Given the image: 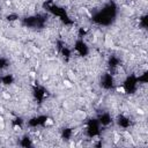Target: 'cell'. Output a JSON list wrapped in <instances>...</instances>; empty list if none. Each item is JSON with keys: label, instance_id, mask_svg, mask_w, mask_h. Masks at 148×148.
<instances>
[{"label": "cell", "instance_id": "cell-1", "mask_svg": "<svg viewBox=\"0 0 148 148\" xmlns=\"http://www.w3.org/2000/svg\"><path fill=\"white\" fill-rule=\"evenodd\" d=\"M99 123L97 119H90L88 121V125H87V134L88 136L92 138V136H96L99 134Z\"/></svg>", "mask_w": 148, "mask_h": 148}, {"label": "cell", "instance_id": "cell-12", "mask_svg": "<svg viewBox=\"0 0 148 148\" xmlns=\"http://www.w3.org/2000/svg\"><path fill=\"white\" fill-rule=\"evenodd\" d=\"M7 18H8L9 21H14V20H16V18H17V16H16V15H8V16H7Z\"/></svg>", "mask_w": 148, "mask_h": 148}, {"label": "cell", "instance_id": "cell-11", "mask_svg": "<svg viewBox=\"0 0 148 148\" xmlns=\"http://www.w3.org/2000/svg\"><path fill=\"white\" fill-rule=\"evenodd\" d=\"M21 146H23V147H29V146H31L30 139H29L28 136H24V138L22 139V141H21Z\"/></svg>", "mask_w": 148, "mask_h": 148}, {"label": "cell", "instance_id": "cell-10", "mask_svg": "<svg viewBox=\"0 0 148 148\" xmlns=\"http://www.w3.org/2000/svg\"><path fill=\"white\" fill-rule=\"evenodd\" d=\"M72 136V131L69 128H64L62 130V138L65 139H69Z\"/></svg>", "mask_w": 148, "mask_h": 148}, {"label": "cell", "instance_id": "cell-7", "mask_svg": "<svg viewBox=\"0 0 148 148\" xmlns=\"http://www.w3.org/2000/svg\"><path fill=\"white\" fill-rule=\"evenodd\" d=\"M109 66H110L111 69H116L119 66V59L116 58V57H111L110 60H109Z\"/></svg>", "mask_w": 148, "mask_h": 148}, {"label": "cell", "instance_id": "cell-9", "mask_svg": "<svg viewBox=\"0 0 148 148\" xmlns=\"http://www.w3.org/2000/svg\"><path fill=\"white\" fill-rule=\"evenodd\" d=\"M0 80H1V82L3 83V84H10L12 82H13V76L12 75H9V74H6V75H3V76H1L0 77Z\"/></svg>", "mask_w": 148, "mask_h": 148}, {"label": "cell", "instance_id": "cell-8", "mask_svg": "<svg viewBox=\"0 0 148 148\" xmlns=\"http://www.w3.org/2000/svg\"><path fill=\"white\" fill-rule=\"evenodd\" d=\"M118 124H119V126H121V127H128V126H130V120H128V118H126V117H124V116H120V117L118 118Z\"/></svg>", "mask_w": 148, "mask_h": 148}, {"label": "cell", "instance_id": "cell-5", "mask_svg": "<svg viewBox=\"0 0 148 148\" xmlns=\"http://www.w3.org/2000/svg\"><path fill=\"white\" fill-rule=\"evenodd\" d=\"M97 120H98L99 125H102V126H108V125L111 124V121H112V117L110 116V113L104 112V113H102V114L97 118Z\"/></svg>", "mask_w": 148, "mask_h": 148}, {"label": "cell", "instance_id": "cell-6", "mask_svg": "<svg viewBox=\"0 0 148 148\" xmlns=\"http://www.w3.org/2000/svg\"><path fill=\"white\" fill-rule=\"evenodd\" d=\"M35 96H36V98H37V99L43 101V99L45 98V96H46V92H45V90H44L43 88L37 87V88L35 89Z\"/></svg>", "mask_w": 148, "mask_h": 148}, {"label": "cell", "instance_id": "cell-4", "mask_svg": "<svg viewBox=\"0 0 148 148\" xmlns=\"http://www.w3.org/2000/svg\"><path fill=\"white\" fill-rule=\"evenodd\" d=\"M74 50L80 54V56H86L88 53V46L87 44L82 40V39H79L75 42V45H74Z\"/></svg>", "mask_w": 148, "mask_h": 148}, {"label": "cell", "instance_id": "cell-2", "mask_svg": "<svg viewBox=\"0 0 148 148\" xmlns=\"http://www.w3.org/2000/svg\"><path fill=\"white\" fill-rule=\"evenodd\" d=\"M23 23L28 27H43L44 24V18L42 16H30V17H27L24 18Z\"/></svg>", "mask_w": 148, "mask_h": 148}, {"label": "cell", "instance_id": "cell-3", "mask_svg": "<svg viewBox=\"0 0 148 148\" xmlns=\"http://www.w3.org/2000/svg\"><path fill=\"white\" fill-rule=\"evenodd\" d=\"M101 86L104 89H111L113 87V76L109 73H105L101 77Z\"/></svg>", "mask_w": 148, "mask_h": 148}]
</instances>
